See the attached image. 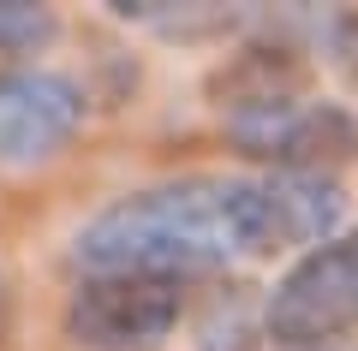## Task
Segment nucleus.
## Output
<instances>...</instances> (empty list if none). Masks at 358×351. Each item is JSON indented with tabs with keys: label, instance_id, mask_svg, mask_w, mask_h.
Returning <instances> with one entry per match:
<instances>
[{
	"label": "nucleus",
	"instance_id": "1",
	"mask_svg": "<svg viewBox=\"0 0 358 351\" xmlns=\"http://www.w3.org/2000/svg\"><path fill=\"white\" fill-rule=\"evenodd\" d=\"M72 256L84 274H215L257 256L251 179H167L131 191L78 226Z\"/></svg>",
	"mask_w": 358,
	"mask_h": 351
},
{
	"label": "nucleus",
	"instance_id": "2",
	"mask_svg": "<svg viewBox=\"0 0 358 351\" xmlns=\"http://www.w3.org/2000/svg\"><path fill=\"white\" fill-rule=\"evenodd\" d=\"M185 315L173 274H84L66 298V339L78 351H162Z\"/></svg>",
	"mask_w": 358,
	"mask_h": 351
},
{
	"label": "nucleus",
	"instance_id": "3",
	"mask_svg": "<svg viewBox=\"0 0 358 351\" xmlns=\"http://www.w3.org/2000/svg\"><path fill=\"white\" fill-rule=\"evenodd\" d=\"M358 327V232L305 251L263 298L268 345H334Z\"/></svg>",
	"mask_w": 358,
	"mask_h": 351
},
{
	"label": "nucleus",
	"instance_id": "4",
	"mask_svg": "<svg viewBox=\"0 0 358 351\" xmlns=\"http://www.w3.org/2000/svg\"><path fill=\"white\" fill-rule=\"evenodd\" d=\"M227 137L239 155L268 161V173H329L358 155V113L341 101H268L227 113Z\"/></svg>",
	"mask_w": 358,
	"mask_h": 351
},
{
	"label": "nucleus",
	"instance_id": "5",
	"mask_svg": "<svg viewBox=\"0 0 358 351\" xmlns=\"http://www.w3.org/2000/svg\"><path fill=\"white\" fill-rule=\"evenodd\" d=\"M78 126H84V89L72 77L36 72V66L0 72V161H48L72 143Z\"/></svg>",
	"mask_w": 358,
	"mask_h": 351
},
{
	"label": "nucleus",
	"instance_id": "6",
	"mask_svg": "<svg viewBox=\"0 0 358 351\" xmlns=\"http://www.w3.org/2000/svg\"><path fill=\"white\" fill-rule=\"evenodd\" d=\"M346 191L329 173H263L251 179V244L257 256L275 251H317L341 239Z\"/></svg>",
	"mask_w": 358,
	"mask_h": 351
},
{
	"label": "nucleus",
	"instance_id": "7",
	"mask_svg": "<svg viewBox=\"0 0 358 351\" xmlns=\"http://www.w3.org/2000/svg\"><path fill=\"white\" fill-rule=\"evenodd\" d=\"M60 36V18L36 0H0V60H24V54H42Z\"/></svg>",
	"mask_w": 358,
	"mask_h": 351
},
{
	"label": "nucleus",
	"instance_id": "8",
	"mask_svg": "<svg viewBox=\"0 0 358 351\" xmlns=\"http://www.w3.org/2000/svg\"><path fill=\"white\" fill-rule=\"evenodd\" d=\"M329 48H334V60H341L346 84L358 89V13H341V18L329 24Z\"/></svg>",
	"mask_w": 358,
	"mask_h": 351
},
{
	"label": "nucleus",
	"instance_id": "9",
	"mask_svg": "<svg viewBox=\"0 0 358 351\" xmlns=\"http://www.w3.org/2000/svg\"><path fill=\"white\" fill-rule=\"evenodd\" d=\"M6 315H13V292H6V274H0V334H6Z\"/></svg>",
	"mask_w": 358,
	"mask_h": 351
},
{
	"label": "nucleus",
	"instance_id": "10",
	"mask_svg": "<svg viewBox=\"0 0 358 351\" xmlns=\"http://www.w3.org/2000/svg\"><path fill=\"white\" fill-rule=\"evenodd\" d=\"M275 351H358V345H341L334 339V345H275Z\"/></svg>",
	"mask_w": 358,
	"mask_h": 351
}]
</instances>
